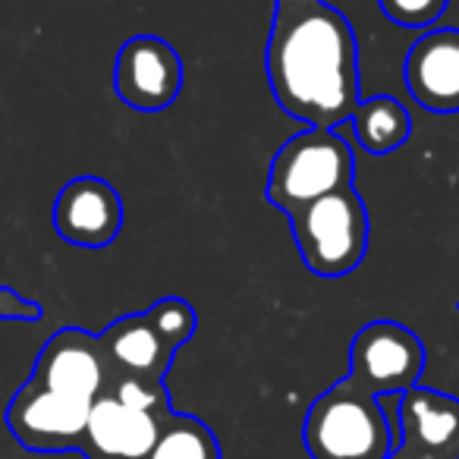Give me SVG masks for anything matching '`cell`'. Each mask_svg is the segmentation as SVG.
<instances>
[{"label":"cell","instance_id":"cell-1","mask_svg":"<svg viewBox=\"0 0 459 459\" xmlns=\"http://www.w3.org/2000/svg\"><path fill=\"white\" fill-rule=\"evenodd\" d=\"M264 73L277 108L315 129L350 123L362 101L356 32L327 0H274Z\"/></svg>","mask_w":459,"mask_h":459},{"label":"cell","instance_id":"cell-2","mask_svg":"<svg viewBox=\"0 0 459 459\" xmlns=\"http://www.w3.org/2000/svg\"><path fill=\"white\" fill-rule=\"evenodd\" d=\"M302 444L312 459H390L396 437L377 396L343 377L308 406Z\"/></svg>","mask_w":459,"mask_h":459},{"label":"cell","instance_id":"cell-3","mask_svg":"<svg viewBox=\"0 0 459 459\" xmlns=\"http://www.w3.org/2000/svg\"><path fill=\"white\" fill-rule=\"evenodd\" d=\"M299 258L315 277H346L368 255V208L356 183L290 211Z\"/></svg>","mask_w":459,"mask_h":459},{"label":"cell","instance_id":"cell-4","mask_svg":"<svg viewBox=\"0 0 459 459\" xmlns=\"http://www.w3.org/2000/svg\"><path fill=\"white\" fill-rule=\"evenodd\" d=\"M352 179H356V158L350 142L337 129L308 126L277 148L268 167L264 198L277 211L290 214L327 192L352 186Z\"/></svg>","mask_w":459,"mask_h":459},{"label":"cell","instance_id":"cell-5","mask_svg":"<svg viewBox=\"0 0 459 459\" xmlns=\"http://www.w3.org/2000/svg\"><path fill=\"white\" fill-rule=\"evenodd\" d=\"M425 343L400 321H368L350 343L346 381L371 396H400L421 381Z\"/></svg>","mask_w":459,"mask_h":459},{"label":"cell","instance_id":"cell-6","mask_svg":"<svg viewBox=\"0 0 459 459\" xmlns=\"http://www.w3.org/2000/svg\"><path fill=\"white\" fill-rule=\"evenodd\" d=\"M91 403L57 394L29 377L7 406V428L32 453H70L82 444Z\"/></svg>","mask_w":459,"mask_h":459},{"label":"cell","instance_id":"cell-7","mask_svg":"<svg viewBox=\"0 0 459 459\" xmlns=\"http://www.w3.org/2000/svg\"><path fill=\"white\" fill-rule=\"evenodd\" d=\"M114 89L126 108L160 114L183 91V60L170 41L158 35H135L123 41L114 64Z\"/></svg>","mask_w":459,"mask_h":459},{"label":"cell","instance_id":"cell-8","mask_svg":"<svg viewBox=\"0 0 459 459\" xmlns=\"http://www.w3.org/2000/svg\"><path fill=\"white\" fill-rule=\"evenodd\" d=\"M32 377L57 394L95 403L114 384L108 359L101 350V337L82 327H64L41 346L35 359Z\"/></svg>","mask_w":459,"mask_h":459},{"label":"cell","instance_id":"cell-9","mask_svg":"<svg viewBox=\"0 0 459 459\" xmlns=\"http://www.w3.org/2000/svg\"><path fill=\"white\" fill-rule=\"evenodd\" d=\"M51 221L64 243L79 249H104L123 230V198L108 179L76 177L57 192Z\"/></svg>","mask_w":459,"mask_h":459},{"label":"cell","instance_id":"cell-10","mask_svg":"<svg viewBox=\"0 0 459 459\" xmlns=\"http://www.w3.org/2000/svg\"><path fill=\"white\" fill-rule=\"evenodd\" d=\"M412 101L428 114H459V29H428L403 60Z\"/></svg>","mask_w":459,"mask_h":459},{"label":"cell","instance_id":"cell-11","mask_svg":"<svg viewBox=\"0 0 459 459\" xmlns=\"http://www.w3.org/2000/svg\"><path fill=\"white\" fill-rule=\"evenodd\" d=\"M164 415L135 409L104 390L91 403L79 453L85 459H145L160 434Z\"/></svg>","mask_w":459,"mask_h":459},{"label":"cell","instance_id":"cell-12","mask_svg":"<svg viewBox=\"0 0 459 459\" xmlns=\"http://www.w3.org/2000/svg\"><path fill=\"white\" fill-rule=\"evenodd\" d=\"M396 431L406 450L459 459V396L415 384L396 396Z\"/></svg>","mask_w":459,"mask_h":459},{"label":"cell","instance_id":"cell-13","mask_svg":"<svg viewBox=\"0 0 459 459\" xmlns=\"http://www.w3.org/2000/svg\"><path fill=\"white\" fill-rule=\"evenodd\" d=\"M101 350L108 359L114 377H152V381H164L170 371L177 352L154 333L148 325L145 312L139 315H123V318L110 321L104 327Z\"/></svg>","mask_w":459,"mask_h":459},{"label":"cell","instance_id":"cell-14","mask_svg":"<svg viewBox=\"0 0 459 459\" xmlns=\"http://www.w3.org/2000/svg\"><path fill=\"white\" fill-rule=\"evenodd\" d=\"M350 126L365 154L384 158L409 142L412 117H409L406 104L396 101L394 95H375L359 101L356 114L350 117Z\"/></svg>","mask_w":459,"mask_h":459},{"label":"cell","instance_id":"cell-15","mask_svg":"<svg viewBox=\"0 0 459 459\" xmlns=\"http://www.w3.org/2000/svg\"><path fill=\"white\" fill-rule=\"evenodd\" d=\"M145 459H221V444L208 421L170 409Z\"/></svg>","mask_w":459,"mask_h":459},{"label":"cell","instance_id":"cell-16","mask_svg":"<svg viewBox=\"0 0 459 459\" xmlns=\"http://www.w3.org/2000/svg\"><path fill=\"white\" fill-rule=\"evenodd\" d=\"M145 318L148 325L154 327L160 340L170 346L173 352H179L198 331V315L183 296H164L158 299L154 306L145 308Z\"/></svg>","mask_w":459,"mask_h":459},{"label":"cell","instance_id":"cell-17","mask_svg":"<svg viewBox=\"0 0 459 459\" xmlns=\"http://www.w3.org/2000/svg\"><path fill=\"white\" fill-rule=\"evenodd\" d=\"M108 390L120 403L135 409H148V412H158V415H167L173 409L164 381H152V377H114V384Z\"/></svg>","mask_w":459,"mask_h":459},{"label":"cell","instance_id":"cell-18","mask_svg":"<svg viewBox=\"0 0 459 459\" xmlns=\"http://www.w3.org/2000/svg\"><path fill=\"white\" fill-rule=\"evenodd\" d=\"M450 0H377L381 13L394 26L403 29H428L444 16Z\"/></svg>","mask_w":459,"mask_h":459},{"label":"cell","instance_id":"cell-19","mask_svg":"<svg viewBox=\"0 0 459 459\" xmlns=\"http://www.w3.org/2000/svg\"><path fill=\"white\" fill-rule=\"evenodd\" d=\"M41 302L16 293L13 287H0V321H39Z\"/></svg>","mask_w":459,"mask_h":459},{"label":"cell","instance_id":"cell-20","mask_svg":"<svg viewBox=\"0 0 459 459\" xmlns=\"http://www.w3.org/2000/svg\"><path fill=\"white\" fill-rule=\"evenodd\" d=\"M390 459H437V456H421V453H412V450H406V446L396 444L394 453H390Z\"/></svg>","mask_w":459,"mask_h":459}]
</instances>
